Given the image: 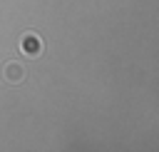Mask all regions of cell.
Returning a JSON list of instances; mask_svg holds the SVG:
<instances>
[{
	"instance_id": "obj_1",
	"label": "cell",
	"mask_w": 159,
	"mask_h": 152,
	"mask_svg": "<svg viewBox=\"0 0 159 152\" xmlns=\"http://www.w3.org/2000/svg\"><path fill=\"white\" fill-rule=\"evenodd\" d=\"M17 47H20V52L27 55V57H40L42 50H45V42H42V37H40L37 32H22Z\"/></svg>"
},
{
	"instance_id": "obj_2",
	"label": "cell",
	"mask_w": 159,
	"mask_h": 152,
	"mask_svg": "<svg viewBox=\"0 0 159 152\" xmlns=\"http://www.w3.org/2000/svg\"><path fill=\"white\" fill-rule=\"evenodd\" d=\"M2 80L7 82V85H20V82H25V77H27V70H25V65L22 62H15V60H10V62H5L2 65Z\"/></svg>"
}]
</instances>
